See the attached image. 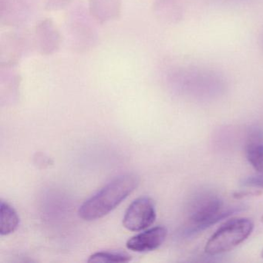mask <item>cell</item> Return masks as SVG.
Masks as SVG:
<instances>
[{"mask_svg": "<svg viewBox=\"0 0 263 263\" xmlns=\"http://www.w3.org/2000/svg\"><path fill=\"white\" fill-rule=\"evenodd\" d=\"M139 181L135 174H126L115 178L81 206L79 216L86 221L103 218L134 192Z\"/></svg>", "mask_w": 263, "mask_h": 263, "instance_id": "cell-1", "label": "cell"}, {"mask_svg": "<svg viewBox=\"0 0 263 263\" xmlns=\"http://www.w3.org/2000/svg\"><path fill=\"white\" fill-rule=\"evenodd\" d=\"M238 212V208L223 209V201L212 192H201L192 200L189 209L190 226L186 235H193Z\"/></svg>", "mask_w": 263, "mask_h": 263, "instance_id": "cell-2", "label": "cell"}, {"mask_svg": "<svg viewBox=\"0 0 263 263\" xmlns=\"http://www.w3.org/2000/svg\"><path fill=\"white\" fill-rule=\"evenodd\" d=\"M254 224L249 218L229 220L221 224L206 243L204 251L215 255L229 252L245 241L253 230Z\"/></svg>", "mask_w": 263, "mask_h": 263, "instance_id": "cell-3", "label": "cell"}, {"mask_svg": "<svg viewBox=\"0 0 263 263\" xmlns=\"http://www.w3.org/2000/svg\"><path fill=\"white\" fill-rule=\"evenodd\" d=\"M156 219V210L153 200L141 197L129 205L123 219L126 229L140 232L150 227Z\"/></svg>", "mask_w": 263, "mask_h": 263, "instance_id": "cell-4", "label": "cell"}, {"mask_svg": "<svg viewBox=\"0 0 263 263\" xmlns=\"http://www.w3.org/2000/svg\"><path fill=\"white\" fill-rule=\"evenodd\" d=\"M167 230L163 226H157L132 237L127 241V249L135 252L153 251L165 241Z\"/></svg>", "mask_w": 263, "mask_h": 263, "instance_id": "cell-5", "label": "cell"}, {"mask_svg": "<svg viewBox=\"0 0 263 263\" xmlns=\"http://www.w3.org/2000/svg\"><path fill=\"white\" fill-rule=\"evenodd\" d=\"M20 218L10 204L0 202V234L7 235L15 232L19 226Z\"/></svg>", "mask_w": 263, "mask_h": 263, "instance_id": "cell-6", "label": "cell"}, {"mask_svg": "<svg viewBox=\"0 0 263 263\" xmlns=\"http://www.w3.org/2000/svg\"><path fill=\"white\" fill-rule=\"evenodd\" d=\"M259 138L251 140L246 147L248 161L258 173L263 172V143Z\"/></svg>", "mask_w": 263, "mask_h": 263, "instance_id": "cell-7", "label": "cell"}, {"mask_svg": "<svg viewBox=\"0 0 263 263\" xmlns=\"http://www.w3.org/2000/svg\"><path fill=\"white\" fill-rule=\"evenodd\" d=\"M132 260V256L127 252L121 251L111 252H100L93 254L89 258L88 262H128Z\"/></svg>", "mask_w": 263, "mask_h": 263, "instance_id": "cell-8", "label": "cell"}, {"mask_svg": "<svg viewBox=\"0 0 263 263\" xmlns=\"http://www.w3.org/2000/svg\"><path fill=\"white\" fill-rule=\"evenodd\" d=\"M241 184L246 187H258L263 189V172L257 175L249 176L243 179Z\"/></svg>", "mask_w": 263, "mask_h": 263, "instance_id": "cell-9", "label": "cell"}, {"mask_svg": "<svg viewBox=\"0 0 263 263\" xmlns=\"http://www.w3.org/2000/svg\"><path fill=\"white\" fill-rule=\"evenodd\" d=\"M261 222L263 223V215H262V216H261Z\"/></svg>", "mask_w": 263, "mask_h": 263, "instance_id": "cell-10", "label": "cell"}, {"mask_svg": "<svg viewBox=\"0 0 263 263\" xmlns=\"http://www.w3.org/2000/svg\"><path fill=\"white\" fill-rule=\"evenodd\" d=\"M261 257H262V258H263V250H262V252H261Z\"/></svg>", "mask_w": 263, "mask_h": 263, "instance_id": "cell-11", "label": "cell"}]
</instances>
